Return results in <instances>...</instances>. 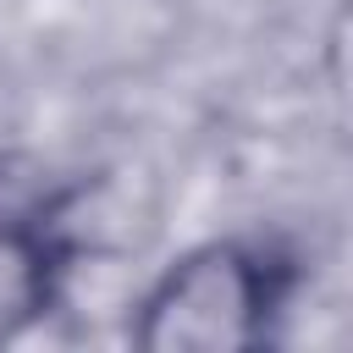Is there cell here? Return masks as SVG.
<instances>
[{
	"label": "cell",
	"mask_w": 353,
	"mask_h": 353,
	"mask_svg": "<svg viewBox=\"0 0 353 353\" xmlns=\"http://www.w3.org/2000/svg\"><path fill=\"white\" fill-rule=\"evenodd\" d=\"M287 270L248 243H199L165 265L132 303V347L143 353H248L276 336Z\"/></svg>",
	"instance_id": "1"
},
{
	"label": "cell",
	"mask_w": 353,
	"mask_h": 353,
	"mask_svg": "<svg viewBox=\"0 0 353 353\" xmlns=\"http://www.w3.org/2000/svg\"><path fill=\"white\" fill-rule=\"evenodd\" d=\"M66 292V248L50 226L0 221V347L39 331Z\"/></svg>",
	"instance_id": "2"
}]
</instances>
